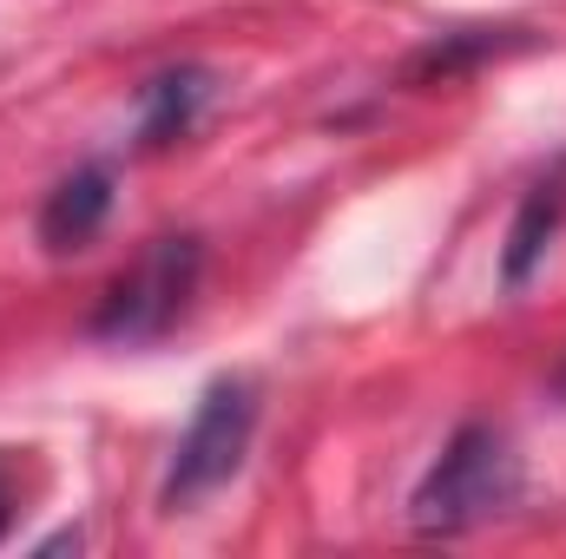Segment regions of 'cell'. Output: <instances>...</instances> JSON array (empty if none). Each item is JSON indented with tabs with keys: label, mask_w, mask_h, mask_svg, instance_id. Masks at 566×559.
I'll use <instances>...</instances> for the list:
<instances>
[{
	"label": "cell",
	"mask_w": 566,
	"mask_h": 559,
	"mask_svg": "<svg viewBox=\"0 0 566 559\" xmlns=\"http://www.w3.org/2000/svg\"><path fill=\"white\" fill-rule=\"evenodd\" d=\"M198 271H205L198 238H151L139 257L113 277L99 316H93V336H106V342H151V336H165L191 309Z\"/></svg>",
	"instance_id": "2"
},
{
	"label": "cell",
	"mask_w": 566,
	"mask_h": 559,
	"mask_svg": "<svg viewBox=\"0 0 566 559\" xmlns=\"http://www.w3.org/2000/svg\"><path fill=\"white\" fill-rule=\"evenodd\" d=\"M566 218V165H554L534 191H527V204H521V218H514V231H507V283L521 289V283L534 277V264L554 251V231H560Z\"/></svg>",
	"instance_id": "5"
},
{
	"label": "cell",
	"mask_w": 566,
	"mask_h": 559,
	"mask_svg": "<svg viewBox=\"0 0 566 559\" xmlns=\"http://www.w3.org/2000/svg\"><path fill=\"white\" fill-rule=\"evenodd\" d=\"M514 500H521V461L494 428L474 421L434 454V467L422 474L409 507H416L422 534H461V527H481V520L507 514Z\"/></svg>",
	"instance_id": "1"
},
{
	"label": "cell",
	"mask_w": 566,
	"mask_h": 559,
	"mask_svg": "<svg viewBox=\"0 0 566 559\" xmlns=\"http://www.w3.org/2000/svg\"><path fill=\"white\" fill-rule=\"evenodd\" d=\"M0 527H7V494H0Z\"/></svg>",
	"instance_id": "7"
},
{
	"label": "cell",
	"mask_w": 566,
	"mask_h": 559,
	"mask_svg": "<svg viewBox=\"0 0 566 559\" xmlns=\"http://www.w3.org/2000/svg\"><path fill=\"white\" fill-rule=\"evenodd\" d=\"M106 211H113V178H106L99 165L60 178V184L46 191V211H40L46 251H80V244H93V231L106 224Z\"/></svg>",
	"instance_id": "4"
},
{
	"label": "cell",
	"mask_w": 566,
	"mask_h": 559,
	"mask_svg": "<svg viewBox=\"0 0 566 559\" xmlns=\"http://www.w3.org/2000/svg\"><path fill=\"white\" fill-rule=\"evenodd\" d=\"M251 428H258V389L244 376L211 382L198 415L185 421V434H178V454H171V474H165V514H185L205 494H218L244 467Z\"/></svg>",
	"instance_id": "3"
},
{
	"label": "cell",
	"mask_w": 566,
	"mask_h": 559,
	"mask_svg": "<svg viewBox=\"0 0 566 559\" xmlns=\"http://www.w3.org/2000/svg\"><path fill=\"white\" fill-rule=\"evenodd\" d=\"M554 389H560V395H566V369H560V382H554Z\"/></svg>",
	"instance_id": "8"
},
{
	"label": "cell",
	"mask_w": 566,
	"mask_h": 559,
	"mask_svg": "<svg viewBox=\"0 0 566 559\" xmlns=\"http://www.w3.org/2000/svg\"><path fill=\"white\" fill-rule=\"evenodd\" d=\"M198 99H205V73H165V80H151V86H145V119H139V139H145V145L178 139V133L191 126Z\"/></svg>",
	"instance_id": "6"
}]
</instances>
